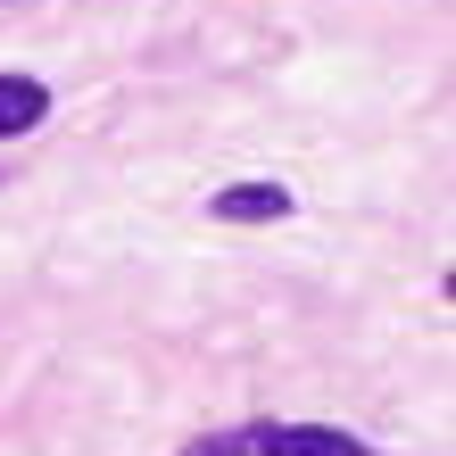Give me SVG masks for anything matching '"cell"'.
Masks as SVG:
<instances>
[{
  "label": "cell",
  "instance_id": "1",
  "mask_svg": "<svg viewBox=\"0 0 456 456\" xmlns=\"http://www.w3.org/2000/svg\"><path fill=\"white\" fill-rule=\"evenodd\" d=\"M216 456H373V440L332 432V423H232V432H208Z\"/></svg>",
  "mask_w": 456,
  "mask_h": 456
},
{
  "label": "cell",
  "instance_id": "2",
  "mask_svg": "<svg viewBox=\"0 0 456 456\" xmlns=\"http://www.w3.org/2000/svg\"><path fill=\"white\" fill-rule=\"evenodd\" d=\"M208 216H216V224H282L290 191H282V183H224V191L208 200Z\"/></svg>",
  "mask_w": 456,
  "mask_h": 456
},
{
  "label": "cell",
  "instance_id": "3",
  "mask_svg": "<svg viewBox=\"0 0 456 456\" xmlns=\"http://www.w3.org/2000/svg\"><path fill=\"white\" fill-rule=\"evenodd\" d=\"M50 117V84H42V75H0V142H17V133H34Z\"/></svg>",
  "mask_w": 456,
  "mask_h": 456
},
{
  "label": "cell",
  "instance_id": "4",
  "mask_svg": "<svg viewBox=\"0 0 456 456\" xmlns=\"http://www.w3.org/2000/svg\"><path fill=\"white\" fill-rule=\"evenodd\" d=\"M183 456H216V448H208V440H191V448H183Z\"/></svg>",
  "mask_w": 456,
  "mask_h": 456
},
{
  "label": "cell",
  "instance_id": "5",
  "mask_svg": "<svg viewBox=\"0 0 456 456\" xmlns=\"http://www.w3.org/2000/svg\"><path fill=\"white\" fill-rule=\"evenodd\" d=\"M0 183H9V175H0Z\"/></svg>",
  "mask_w": 456,
  "mask_h": 456
}]
</instances>
